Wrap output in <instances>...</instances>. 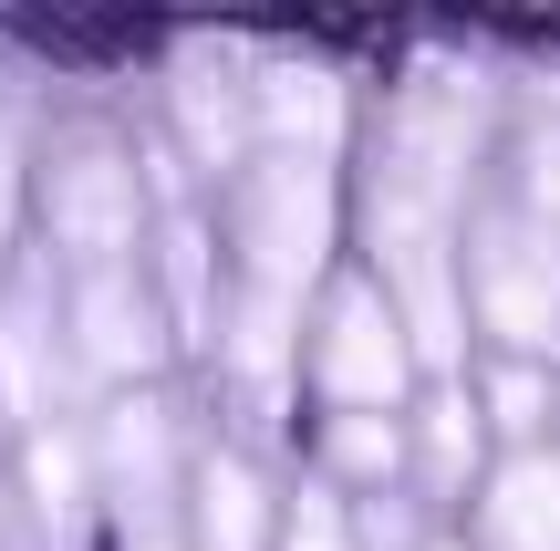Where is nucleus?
<instances>
[{
  "label": "nucleus",
  "instance_id": "obj_16",
  "mask_svg": "<svg viewBox=\"0 0 560 551\" xmlns=\"http://www.w3.org/2000/svg\"><path fill=\"white\" fill-rule=\"evenodd\" d=\"M478 551H560V448H520L478 479Z\"/></svg>",
  "mask_w": 560,
  "mask_h": 551
},
{
  "label": "nucleus",
  "instance_id": "obj_17",
  "mask_svg": "<svg viewBox=\"0 0 560 551\" xmlns=\"http://www.w3.org/2000/svg\"><path fill=\"white\" fill-rule=\"evenodd\" d=\"M156 312H166V333H187V344L219 333V229H208L187 198L156 208Z\"/></svg>",
  "mask_w": 560,
  "mask_h": 551
},
{
  "label": "nucleus",
  "instance_id": "obj_11",
  "mask_svg": "<svg viewBox=\"0 0 560 551\" xmlns=\"http://www.w3.org/2000/svg\"><path fill=\"white\" fill-rule=\"evenodd\" d=\"M83 437H94L104 520H166V500H177V416H166L156 395H125V406H104Z\"/></svg>",
  "mask_w": 560,
  "mask_h": 551
},
{
  "label": "nucleus",
  "instance_id": "obj_4",
  "mask_svg": "<svg viewBox=\"0 0 560 551\" xmlns=\"http://www.w3.org/2000/svg\"><path fill=\"white\" fill-rule=\"evenodd\" d=\"M301 375L322 386L332 416H395L405 406L416 354H405V323H395V302H384L374 271L322 282V312H312V333H301Z\"/></svg>",
  "mask_w": 560,
  "mask_h": 551
},
{
  "label": "nucleus",
  "instance_id": "obj_7",
  "mask_svg": "<svg viewBox=\"0 0 560 551\" xmlns=\"http://www.w3.org/2000/svg\"><path fill=\"white\" fill-rule=\"evenodd\" d=\"M42 229L73 271H115L145 240V177L115 146H73V157L42 167Z\"/></svg>",
  "mask_w": 560,
  "mask_h": 551
},
{
  "label": "nucleus",
  "instance_id": "obj_23",
  "mask_svg": "<svg viewBox=\"0 0 560 551\" xmlns=\"http://www.w3.org/2000/svg\"><path fill=\"white\" fill-rule=\"evenodd\" d=\"M115 551H187L177 520H115Z\"/></svg>",
  "mask_w": 560,
  "mask_h": 551
},
{
  "label": "nucleus",
  "instance_id": "obj_6",
  "mask_svg": "<svg viewBox=\"0 0 560 551\" xmlns=\"http://www.w3.org/2000/svg\"><path fill=\"white\" fill-rule=\"evenodd\" d=\"M83 395V365H73V333H62V282L52 271H21L0 291V416L21 437L62 427Z\"/></svg>",
  "mask_w": 560,
  "mask_h": 551
},
{
  "label": "nucleus",
  "instance_id": "obj_2",
  "mask_svg": "<svg viewBox=\"0 0 560 551\" xmlns=\"http://www.w3.org/2000/svg\"><path fill=\"white\" fill-rule=\"evenodd\" d=\"M467 323L520 365H560V229H540L520 198H488L457 229Z\"/></svg>",
  "mask_w": 560,
  "mask_h": 551
},
{
  "label": "nucleus",
  "instance_id": "obj_1",
  "mask_svg": "<svg viewBox=\"0 0 560 551\" xmlns=\"http://www.w3.org/2000/svg\"><path fill=\"white\" fill-rule=\"evenodd\" d=\"M488 115H499V83L467 73V62H425L395 94L374 146V177H363V240L405 250V240H457L467 229V187L488 157Z\"/></svg>",
  "mask_w": 560,
  "mask_h": 551
},
{
  "label": "nucleus",
  "instance_id": "obj_3",
  "mask_svg": "<svg viewBox=\"0 0 560 551\" xmlns=\"http://www.w3.org/2000/svg\"><path fill=\"white\" fill-rule=\"evenodd\" d=\"M332 229H342V187L322 157H249L229 187V240H240V282L312 302V282L332 271Z\"/></svg>",
  "mask_w": 560,
  "mask_h": 551
},
{
  "label": "nucleus",
  "instance_id": "obj_18",
  "mask_svg": "<svg viewBox=\"0 0 560 551\" xmlns=\"http://www.w3.org/2000/svg\"><path fill=\"white\" fill-rule=\"evenodd\" d=\"M467 395H478V427H488V437H509V458L540 448L550 416H560V375H550V365H520V354H499V365H488Z\"/></svg>",
  "mask_w": 560,
  "mask_h": 551
},
{
  "label": "nucleus",
  "instance_id": "obj_9",
  "mask_svg": "<svg viewBox=\"0 0 560 551\" xmlns=\"http://www.w3.org/2000/svg\"><path fill=\"white\" fill-rule=\"evenodd\" d=\"M374 282L405 323V354H416L425 386H467V271H457V240H405V250H374Z\"/></svg>",
  "mask_w": 560,
  "mask_h": 551
},
{
  "label": "nucleus",
  "instance_id": "obj_22",
  "mask_svg": "<svg viewBox=\"0 0 560 551\" xmlns=\"http://www.w3.org/2000/svg\"><path fill=\"white\" fill-rule=\"evenodd\" d=\"M21 136H11V115H0V261H11V219H21Z\"/></svg>",
  "mask_w": 560,
  "mask_h": 551
},
{
  "label": "nucleus",
  "instance_id": "obj_5",
  "mask_svg": "<svg viewBox=\"0 0 560 551\" xmlns=\"http://www.w3.org/2000/svg\"><path fill=\"white\" fill-rule=\"evenodd\" d=\"M156 104H166V146L208 177H240L260 157V136H249V42H177Z\"/></svg>",
  "mask_w": 560,
  "mask_h": 551
},
{
  "label": "nucleus",
  "instance_id": "obj_8",
  "mask_svg": "<svg viewBox=\"0 0 560 551\" xmlns=\"http://www.w3.org/2000/svg\"><path fill=\"white\" fill-rule=\"evenodd\" d=\"M62 333H73V365L83 386H136V375L166 365V312H156V282H145L136 261L115 271H73V291H62Z\"/></svg>",
  "mask_w": 560,
  "mask_h": 551
},
{
  "label": "nucleus",
  "instance_id": "obj_21",
  "mask_svg": "<svg viewBox=\"0 0 560 551\" xmlns=\"http://www.w3.org/2000/svg\"><path fill=\"white\" fill-rule=\"evenodd\" d=\"M280 551H353V500H342L332 479L291 490L280 500Z\"/></svg>",
  "mask_w": 560,
  "mask_h": 551
},
{
  "label": "nucleus",
  "instance_id": "obj_19",
  "mask_svg": "<svg viewBox=\"0 0 560 551\" xmlns=\"http://www.w3.org/2000/svg\"><path fill=\"white\" fill-rule=\"evenodd\" d=\"M322 458H332V490L342 500H374V490H395L405 479V416H332L322 427Z\"/></svg>",
  "mask_w": 560,
  "mask_h": 551
},
{
  "label": "nucleus",
  "instance_id": "obj_10",
  "mask_svg": "<svg viewBox=\"0 0 560 551\" xmlns=\"http://www.w3.org/2000/svg\"><path fill=\"white\" fill-rule=\"evenodd\" d=\"M249 136L260 157H322L353 136V83L312 53H249Z\"/></svg>",
  "mask_w": 560,
  "mask_h": 551
},
{
  "label": "nucleus",
  "instance_id": "obj_14",
  "mask_svg": "<svg viewBox=\"0 0 560 551\" xmlns=\"http://www.w3.org/2000/svg\"><path fill=\"white\" fill-rule=\"evenodd\" d=\"M21 490H32V531L42 551H83L104 520V490H94V437L62 416V427L21 437Z\"/></svg>",
  "mask_w": 560,
  "mask_h": 551
},
{
  "label": "nucleus",
  "instance_id": "obj_13",
  "mask_svg": "<svg viewBox=\"0 0 560 551\" xmlns=\"http://www.w3.org/2000/svg\"><path fill=\"white\" fill-rule=\"evenodd\" d=\"M187 551H280V490L249 448H208L187 469Z\"/></svg>",
  "mask_w": 560,
  "mask_h": 551
},
{
  "label": "nucleus",
  "instance_id": "obj_12",
  "mask_svg": "<svg viewBox=\"0 0 560 551\" xmlns=\"http://www.w3.org/2000/svg\"><path fill=\"white\" fill-rule=\"evenodd\" d=\"M301 333H312V302L240 282V291L219 302V333H208V354H219V375H229V386H240L260 416H280V395H291V375H301Z\"/></svg>",
  "mask_w": 560,
  "mask_h": 551
},
{
  "label": "nucleus",
  "instance_id": "obj_20",
  "mask_svg": "<svg viewBox=\"0 0 560 551\" xmlns=\"http://www.w3.org/2000/svg\"><path fill=\"white\" fill-rule=\"evenodd\" d=\"M509 198L540 229H560V73L529 83V125H520V167H509Z\"/></svg>",
  "mask_w": 560,
  "mask_h": 551
},
{
  "label": "nucleus",
  "instance_id": "obj_15",
  "mask_svg": "<svg viewBox=\"0 0 560 551\" xmlns=\"http://www.w3.org/2000/svg\"><path fill=\"white\" fill-rule=\"evenodd\" d=\"M405 479H416L425 500H478L488 427H478V395L467 386H425V406L405 416Z\"/></svg>",
  "mask_w": 560,
  "mask_h": 551
},
{
  "label": "nucleus",
  "instance_id": "obj_24",
  "mask_svg": "<svg viewBox=\"0 0 560 551\" xmlns=\"http://www.w3.org/2000/svg\"><path fill=\"white\" fill-rule=\"evenodd\" d=\"M425 551H457V541H425Z\"/></svg>",
  "mask_w": 560,
  "mask_h": 551
},
{
  "label": "nucleus",
  "instance_id": "obj_25",
  "mask_svg": "<svg viewBox=\"0 0 560 551\" xmlns=\"http://www.w3.org/2000/svg\"><path fill=\"white\" fill-rule=\"evenodd\" d=\"M550 437H560V416H550Z\"/></svg>",
  "mask_w": 560,
  "mask_h": 551
}]
</instances>
